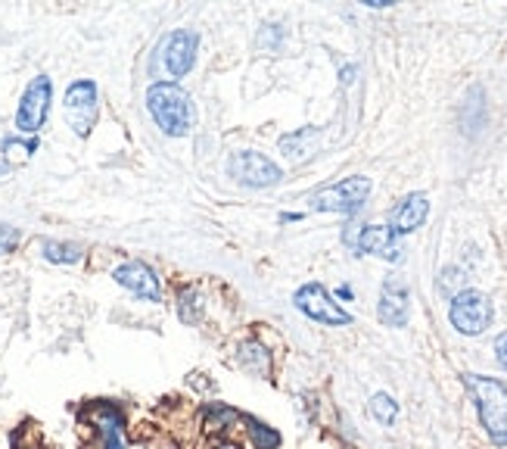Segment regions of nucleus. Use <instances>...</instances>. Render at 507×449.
Here are the masks:
<instances>
[{
    "mask_svg": "<svg viewBox=\"0 0 507 449\" xmlns=\"http://www.w3.org/2000/svg\"><path fill=\"white\" fill-rule=\"evenodd\" d=\"M296 309H299L302 315H308L312 321H321V325L327 328H346L352 325V315L336 303L333 297H330V291L318 281H312V284H302L299 291H296L293 297Z\"/></svg>",
    "mask_w": 507,
    "mask_h": 449,
    "instance_id": "423d86ee",
    "label": "nucleus"
},
{
    "mask_svg": "<svg viewBox=\"0 0 507 449\" xmlns=\"http://www.w3.org/2000/svg\"><path fill=\"white\" fill-rule=\"evenodd\" d=\"M371 196V178L364 175H352L336 185L321 187L318 194H312V209L318 213H358Z\"/></svg>",
    "mask_w": 507,
    "mask_h": 449,
    "instance_id": "20e7f679",
    "label": "nucleus"
},
{
    "mask_svg": "<svg viewBox=\"0 0 507 449\" xmlns=\"http://www.w3.org/2000/svg\"><path fill=\"white\" fill-rule=\"evenodd\" d=\"M240 418L237 416L230 406H224V403H212V406H206V425L209 427H215V431H228L234 421Z\"/></svg>",
    "mask_w": 507,
    "mask_h": 449,
    "instance_id": "aec40b11",
    "label": "nucleus"
},
{
    "mask_svg": "<svg viewBox=\"0 0 507 449\" xmlns=\"http://www.w3.org/2000/svg\"><path fill=\"white\" fill-rule=\"evenodd\" d=\"M215 449H240V446H234V444H221V446H215Z\"/></svg>",
    "mask_w": 507,
    "mask_h": 449,
    "instance_id": "bb28decb",
    "label": "nucleus"
},
{
    "mask_svg": "<svg viewBox=\"0 0 507 449\" xmlns=\"http://www.w3.org/2000/svg\"><path fill=\"white\" fill-rule=\"evenodd\" d=\"M495 356H498V362H502V368H507V334H502L495 340Z\"/></svg>",
    "mask_w": 507,
    "mask_h": 449,
    "instance_id": "5701e85b",
    "label": "nucleus"
},
{
    "mask_svg": "<svg viewBox=\"0 0 507 449\" xmlns=\"http://www.w3.org/2000/svg\"><path fill=\"white\" fill-rule=\"evenodd\" d=\"M181 321H187V325H193V321H200V297H196L193 291H184L181 293V309H178Z\"/></svg>",
    "mask_w": 507,
    "mask_h": 449,
    "instance_id": "412c9836",
    "label": "nucleus"
},
{
    "mask_svg": "<svg viewBox=\"0 0 507 449\" xmlns=\"http://www.w3.org/2000/svg\"><path fill=\"white\" fill-rule=\"evenodd\" d=\"M62 110H66L69 129H72L79 138H88L90 129H94V119H97V84L88 79L72 81L66 91V103H62Z\"/></svg>",
    "mask_w": 507,
    "mask_h": 449,
    "instance_id": "1a4fd4ad",
    "label": "nucleus"
},
{
    "mask_svg": "<svg viewBox=\"0 0 507 449\" xmlns=\"http://www.w3.org/2000/svg\"><path fill=\"white\" fill-rule=\"evenodd\" d=\"M448 319H452V328L464 337H480L485 328L495 319V309H492V300L480 291H461L455 293L452 306H448Z\"/></svg>",
    "mask_w": 507,
    "mask_h": 449,
    "instance_id": "39448f33",
    "label": "nucleus"
},
{
    "mask_svg": "<svg viewBox=\"0 0 507 449\" xmlns=\"http://www.w3.org/2000/svg\"><path fill=\"white\" fill-rule=\"evenodd\" d=\"M146 110H150L153 122L165 131L168 138H184L193 129V100L181 84L156 81L146 91Z\"/></svg>",
    "mask_w": 507,
    "mask_h": 449,
    "instance_id": "f257e3e1",
    "label": "nucleus"
},
{
    "mask_svg": "<svg viewBox=\"0 0 507 449\" xmlns=\"http://www.w3.org/2000/svg\"><path fill=\"white\" fill-rule=\"evenodd\" d=\"M318 140H321V131L318 129H299L293 131V135L280 138V153H284L290 163H305V159H312L315 153H318Z\"/></svg>",
    "mask_w": 507,
    "mask_h": 449,
    "instance_id": "4468645a",
    "label": "nucleus"
},
{
    "mask_svg": "<svg viewBox=\"0 0 507 449\" xmlns=\"http://www.w3.org/2000/svg\"><path fill=\"white\" fill-rule=\"evenodd\" d=\"M97 421H100V434H103V449H125V418L118 409H112V406H103L100 416H97Z\"/></svg>",
    "mask_w": 507,
    "mask_h": 449,
    "instance_id": "2eb2a0df",
    "label": "nucleus"
},
{
    "mask_svg": "<svg viewBox=\"0 0 507 449\" xmlns=\"http://www.w3.org/2000/svg\"><path fill=\"white\" fill-rule=\"evenodd\" d=\"M371 416H374L383 427H390L399 416V403L390 396V393H377V396L371 399Z\"/></svg>",
    "mask_w": 507,
    "mask_h": 449,
    "instance_id": "6ab92c4d",
    "label": "nucleus"
},
{
    "mask_svg": "<svg viewBox=\"0 0 507 449\" xmlns=\"http://www.w3.org/2000/svg\"><path fill=\"white\" fill-rule=\"evenodd\" d=\"M352 75H355V66H349V69H343V81H352Z\"/></svg>",
    "mask_w": 507,
    "mask_h": 449,
    "instance_id": "b1692460",
    "label": "nucleus"
},
{
    "mask_svg": "<svg viewBox=\"0 0 507 449\" xmlns=\"http://www.w3.org/2000/svg\"><path fill=\"white\" fill-rule=\"evenodd\" d=\"M228 172H230V178H237L246 187H274V185H280V178H284L280 166L258 150L234 153V157L228 159Z\"/></svg>",
    "mask_w": 507,
    "mask_h": 449,
    "instance_id": "0eeeda50",
    "label": "nucleus"
},
{
    "mask_svg": "<svg viewBox=\"0 0 507 449\" xmlns=\"http://www.w3.org/2000/svg\"><path fill=\"white\" fill-rule=\"evenodd\" d=\"M118 281V284L125 287V291H131L134 297L146 300V303H159L162 300V284L156 278V272L150 269L146 263H125L116 269V275H112Z\"/></svg>",
    "mask_w": 507,
    "mask_h": 449,
    "instance_id": "f8f14e48",
    "label": "nucleus"
},
{
    "mask_svg": "<svg viewBox=\"0 0 507 449\" xmlns=\"http://www.w3.org/2000/svg\"><path fill=\"white\" fill-rule=\"evenodd\" d=\"M240 421L246 425V434H249L256 449H280V434L274 431L271 425H265V421H258L252 416H240Z\"/></svg>",
    "mask_w": 507,
    "mask_h": 449,
    "instance_id": "f3484780",
    "label": "nucleus"
},
{
    "mask_svg": "<svg viewBox=\"0 0 507 449\" xmlns=\"http://www.w3.org/2000/svg\"><path fill=\"white\" fill-rule=\"evenodd\" d=\"M340 297L343 300H352V287H340Z\"/></svg>",
    "mask_w": 507,
    "mask_h": 449,
    "instance_id": "a878e982",
    "label": "nucleus"
},
{
    "mask_svg": "<svg viewBox=\"0 0 507 449\" xmlns=\"http://www.w3.org/2000/svg\"><path fill=\"white\" fill-rule=\"evenodd\" d=\"M408 312H411V293H408L405 278L390 275L383 281V291H380L377 319L383 321L386 328H405Z\"/></svg>",
    "mask_w": 507,
    "mask_h": 449,
    "instance_id": "9d476101",
    "label": "nucleus"
},
{
    "mask_svg": "<svg viewBox=\"0 0 507 449\" xmlns=\"http://www.w3.org/2000/svg\"><path fill=\"white\" fill-rule=\"evenodd\" d=\"M467 390L474 393L476 412L495 446H507V387L498 377L485 375H464Z\"/></svg>",
    "mask_w": 507,
    "mask_h": 449,
    "instance_id": "f03ea898",
    "label": "nucleus"
},
{
    "mask_svg": "<svg viewBox=\"0 0 507 449\" xmlns=\"http://www.w3.org/2000/svg\"><path fill=\"white\" fill-rule=\"evenodd\" d=\"M51 97H53V84L47 75L32 79L16 110V129L23 135H38L41 131V125L47 122V112H51Z\"/></svg>",
    "mask_w": 507,
    "mask_h": 449,
    "instance_id": "6e6552de",
    "label": "nucleus"
},
{
    "mask_svg": "<svg viewBox=\"0 0 507 449\" xmlns=\"http://www.w3.org/2000/svg\"><path fill=\"white\" fill-rule=\"evenodd\" d=\"M352 244H355L358 253L390 259V263H401V256H405V247L399 244V234L390 224H364Z\"/></svg>",
    "mask_w": 507,
    "mask_h": 449,
    "instance_id": "9b49d317",
    "label": "nucleus"
},
{
    "mask_svg": "<svg viewBox=\"0 0 507 449\" xmlns=\"http://www.w3.org/2000/svg\"><path fill=\"white\" fill-rule=\"evenodd\" d=\"M302 219V215H296V213H284V215H280V222H299Z\"/></svg>",
    "mask_w": 507,
    "mask_h": 449,
    "instance_id": "393cba45",
    "label": "nucleus"
},
{
    "mask_svg": "<svg viewBox=\"0 0 507 449\" xmlns=\"http://www.w3.org/2000/svg\"><path fill=\"white\" fill-rule=\"evenodd\" d=\"M16 244H19V231L10 228V224H0V256L16 250Z\"/></svg>",
    "mask_w": 507,
    "mask_h": 449,
    "instance_id": "4be33fe9",
    "label": "nucleus"
},
{
    "mask_svg": "<svg viewBox=\"0 0 507 449\" xmlns=\"http://www.w3.org/2000/svg\"><path fill=\"white\" fill-rule=\"evenodd\" d=\"M196 47H200V38L190 28H174L165 38L156 44V53H153V75L168 81H178L193 69L196 62Z\"/></svg>",
    "mask_w": 507,
    "mask_h": 449,
    "instance_id": "7ed1b4c3",
    "label": "nucleus"
},
{
    "mask_svg": "<svg viewBox=\"0 0 507 449\" xmlns=\"http://www.w3.org/2000/svg\"><path fill=\"white\" fill-rule=\"evenodd\" d=\"M84 256L79 244H60V241H47L44 244V259L47 263H79Z\"/></svg>",
    "mask_w": 507,
    "mask_h": 449,
    "instance_id": "a211bd4d",
    "label": "nucleus"
},
{
    "mask_svg": "<svg viewBox=\"0 0 507 449\" xmlns=\"http://www.w3.org/2000/svg\"><path fill=\"white\" fill-rule=\"evenodd\" d=\"M427 215H429L427 194H408V196H401L396 206H392L390 228L396 231V234H411V231H418L420 224L427 222Z\"/></svg>",
    "mask_w": 507,
    "mask_h": 449,
    "instance_id": "ddd939ff",
    "label": "nucleus"
},
{
    "mask_svg": "<svg viewBox=\"0 0 507 449\" xmlns=\"http://www.w3.org/2000/svg\"><path fill=\"white\" fill-rule=\"evenodd\" d=\"M237 362H240L243 371H249V375H256V377H265L268 371H271L268 349L262 347V343H256V340L240 343V349H237Z\"/></svg>",
    "mask_w": 507,
    "mask_h": 449,
    "instance_id": "dca6fc26",
    "label": "nucleus"
}]
</instances>
